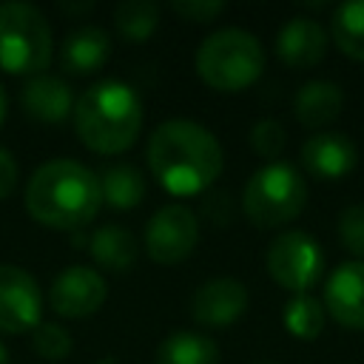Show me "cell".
<instances>
[{
    "label": "cell",
    "instance_id": "6da1fadb",
    "mask_svg": "<svg viewBox=\"0 0 364 364\" xmlns=\"http://www.w3.org/2000/svg\"><path fill=\"white\" fill-rule=\"evenodd\" d=\"M145 159L154 179L173 196L202 193L225 168V154L213 131L191 119L159 122L148 136Z\"/></svg>",
    "mask_w": 364,
    "mask_h": 364
},
{
    "label": "cell",
    "instance_id": "7a4b0ae2",
    "mask_svg": "<svg viewBox=\"0 0 364 364\" xmlns=\"http://www.w3.org/2000/svg\"><path fill=\"white\" fill-rule=\"evenodd\" d=\"M102 208L100 176L77 159H48L26 182V210L51 230H77Z\"/></svg>",
    "mask_w": 364,
    "mask_h": 364
},
{
    "label": "cell",
    "instance_id": "3957f363",
    "mask_svg": "<svg viewBox=\"0 0 364 364\" xmlns=\"http://www.w3.org/2000/svg\"><path fill=\"white\" fill-rule=\"evenodd\" d=\"M71 119L88 151L102 156L125 154L142 128V100L122 80H100L77 97Z\"/></svg>",
    "mask_w": 364,
    "mask_h": 364
},
{
    "label": "cell",
    "instance_id": "277c9868",
    "mask_svg": "<svg viewBox=\"0 0 364 364\" xmlns=\"http://www.w3.org/2000/svg\"><path fill=\"white\" fill-rule=\"evenodd\" d=\"M196 77L222 94L250 88L264 71V48L256 34L245 28H219L208 34L193 57Z\"/></svg>",
    "mask_w": 364,
    "mask_h": 364
},
{
    "label": "cell",
    "instance_id": "5b68a950",
    "mask_svg": "<svg viewBox=\"0 0 364 364\" xmlns=\"http://www.w3.org/2000/svg\"><path fill=\"white\" fill-rule=\"evenodd\" d=\"M54 37L46 14L23 0L0 3V68L14 77L46 74Z\"/></svg>",
    "mask_w": 364,
    "mask_h": 364
},
{
    "label": "cell",
    "instance_id": "8992f818",
    "mask_svg": "<svg viewBox=\"0 0 364 364\" xmlns=\"http://www.w3.org/2000/svg\"><path fill=\"white\" fill-rule=\"evenodd\" d=\"M307 205V182L287 162L262 165L242 191V210L256 228H282Z\"/></svg>",
    "mask_w": 364,
    "mask_h": 364
},
{
    "label": "cell",
    "instance_id": "52a82bcc",
    "mask_svg": "<svg viewBox=\"0 0 364 364\" xmlns=\"http://www.w3.org/2000/svg\"><path fill=\"white\" fill-rule=\"evenodd\" d=\"M264 267L279 287H284L296 296V293H307L313 284H318V279L324 273V253H321V245L310 233L284 230L267 245Z\"/></svg>",
    "mask_w": 364,
    "mask_h": 364
},
{
    "label": "cell",
    "instance_id": "ba28073f",
    "mask_svg": "<svg viewBox=\"0 0 364 364\" xmlns=\"http://www.w3.org/2000/svg\"><path fill=\"white\" fill-rule=\"evenodd\" d=\"M199 245V219L188 205H162L145 225V253L156 264H179Z\"/></svg>",
    "mask_w": 364,
    "mask_h": 364
},
{
    "label": "cell",
    "instance_id": "9c48e42d",
    "mask_svg": "<svg viewBox=\"0 0 364 364\" xmlns=\"http://www.w3.org/2000/svg\"><path fill=\"white\" fill-rule=\"evenodd\" d=\"M43 321V293L34 276L17 264H0V333L23 336Z\"/></svg>",
    "mask_w": 364,
    "mask_h": 364
},
{
    "label": "cell",
    "instance_id": "30bf717a",
    "mask_svg": "<svg viewBox=\"0 0 364 364\" xmlns=\"http://www.w3.org/2000/svg\"><path fill=\"white\" fill-rule=\"evenodd\" d=\"M108 299V282L88 264L63 267L48 287V307L60 318H88Z\"/></svg>",
    "mask_w": 364,
    "mask_h": 364
},
{
    "label": "cell",
    "instance_id": "8fae6325",
    "mask_svg": "<svg viewBox=\"0 0 364 364\" xmlns=\"http://www.w3.org/2000/svg\"><path fill=\"white\" fill-rule=\"evenodd\" d=\"M247 287L239 279L216 276L196 287L191 301V316L202 327H230L247 310Z\"/></svg>",
    "mask_w": 364,
    "mask_h": 364
},
{
    "label": "cell",
    "instance_id": "7c38bea8",
    "mask_svg": "<svg viewBox=\"0 0 364 364\" xmlns=\"http://www.w3.org/2000/svg\"><path fill=\"white\" fill-rule=\"evenodd\" d=\"M324 310L341 327L364 330V262L338 264L324 282Z\"/></svg>",
    "mask_w": 364,
    "mask_h": 364
},
{
    "label": "cell",
    "instance_id": "4fadbf2b",
    "mask_svg": "<svg viewBox=\"0 0 364 364\" xmlns=\"http://www.w3.org/2000/svg\"><path fill=\"white\" fill-rule=\"evenodd\" d=\"M301 165L318 179H341L355 168V142L341 131H318L301 145Z\"/></svg>",
    "mask_w": 364,
    "mask_h": 364
},
{
    "label": "cell",
    "instance_id": "5bb4252c",
    "mask_svg": "<svg viewBox=\"0 0 364 364\" xmlns=\"http://www.w3.org/2000/svg\"><path fill=\"white\" fill-rule=\"evenodd\" d=\"M327 54V31L313 17H290L276 34V57L287 68H313Z\"/></svg>",
    "mask_w": 364,
    "mask_h": 364
},
{
    "label": "cell",
    "instance_id": "9a60e30c",
    "mask_svg": "<svg viewBox=\"0 0 364 364\" xmlns=\"http://www.w3.org/2000/svg\"><path fill=\"white\" fill-rule=\"evenodd\" d=\"M74 91L63 77L54 74H37L31 77L20 91V105L34 122L57 125L65 122L74 114Z\"/></svg>",
    "mask_w": 364,
    "mask_h": 364
},
{
    "label": "cell",
    "instance_id": "2e32d148",
    "mask_svg": "<svg viewBox=\"0 0 364 364\" xmlns=\"http://www.w3.org/2000/svg\"><path fill=\"white\" fill-rule=\"evenodd\" d=\"M111 57V37L100 26H80L60 43V68L74 77L97 74Z\"/></svg>",
    "mask_w": 364,
    "mask_h": 364
},
{
    "label": "cell",
    "instance_id": "e0dca14e",
    "mask_svg": "<svg viewBox=\"0 0 364 364\" xmlns=\"http://www.w3.org/2000/svg\"><path fill=\"white\" fill-rule=\"evenodd\" d=\"M344 108V91L341 85L330 82V80H310L296 91L293 100V111L296 119L304 128H324L330 125Z\"/></svg>",
    "mask_w": 364,
    "mask_h": 364
},
{
    "label": "cell",
    "instance_id": "ac0fdd59",
    "mask_svg": "<svg viewBox=\"0 0 364 364\" xmlns=\"http://www.w3.org/2000/svg\"><path fill=\"white\" fill-rule=\"evenodd\" d=\"M88 253L100 267L111 273H125L136 262V239L122 225H102L91 233Z\"/></svg>",
    "mask_w": 364,
    "mask_h": 364
},
{
    "label": "cell",
    "instance_id": "d6986e66",
    "mask_svg": "<svg viewBox=\"0 0 364 364\" xmlns=\"http://www.w3.org/2000/svg\"><path fill=\"white\" fill-rule=\"evenodd\" d=\"M102 205L114 210H134L145 199V176L128 162H114L100 173Z\"/></svg>",
    "mask_w": 364,
    "mask_h": 364
},
{
    "label": "cell",
    "instance_id": "ffe728a7",
    "mask_svg": "<svg viewBox=\"0 0 364 364\" xmlns=\"http://www.w3.org/2000/svg\"><path fill=\"white\" fill-rule=\"evenodd\" d=\"M154 364H219V347L202 333L176 330L159 341Z\"/></svg>",
    "mask_w": 364,
    "mask_h": 364
},
{
    "label": "cell",
    "instance_id": "44dd1931",
    "mask_svg": "<svg viewBox=\"0 0 364 364\" xmlns=\"http://www.w3.org/2000/svg\"><path fill=\"white\" fill-rule=\"evenodd\" d=\"M333 43L341 54L364 63V0H347L333 11L330 20Z\"/></svg>",
    "mask_w": 364,
    "mask_h": 364
},
{
    "label": "cell",
    "instance_id": "7402d4cb",
    "mask_svg": "<svg viewBox=\"0 0 364 364\" xmlns=\"http://www.w3.org/2000/svg\"><path fill=\"white\" fill-rule=\"evenodd\" d=\"M282 318H284V327L290 336L296 338H316L321 330H324V321H327V310L324 304L310 296V293H296L287 299L284 310H282Z\"/></svg>",
    "mask_w": 364,
    "mask_h": 364
},
{
    "label": "cell",
    "instance_id": "603a6c76",
    "mask_svg": "<svg viewBox=\"0 0 364 364\" xmlns=\"http://www.w3.org/2000/svg\"><path fill=\"white\" fill-rule=\"evenodd\" d=\"M114 26L125 40L142 43L159 26V6L151 0H122L114 6Z\"/></svg>",
    "mask_w": 364,
    "mask_h": 364
},
{
    "label": "cell",
    "instance_id": "cb8c5ba5",
    "mask_svg": "<svg viewBox=\"0 0 364 364\" xmlns=\"http://www.w3.org/2000/svg\"><path fill=\"white\" fill-rule=\"evenodd\" d=\"M31 347L46 361H63L65 355H71L74 338H71V333L65 327H60L54 321H40L31 330Z\"/></svg>",
    "mask_w": 364,
    "mask_h": 364
},
{
    "label": "cell",
    "instance_id": "d4e9b609",
    "mask_svg": "<svg viewBox=\"0 0 364 364\" xmlns=\"http://www.w3.org/2000/svg\"><path fill=\"white\" fill-rule=\"evenodd\" d=\"M247 139H250V148L262 159H270V162H276L282 156L284 145H287V134H284L282 122H276V119H259L250 128V136Z\"/></svg>",
    "mask_w": 364,
    "mask_h": 364
},
{
    "label": "cell",
    "instance_id": "484cf974",
    "mask_svg": "<svg viewBox=\"0 0 364 364\" xmlns=\"http://www.w3.org/2000/svg\"><path fill=\"white\" fill-rule=\"evenodd\" d=\"M338 239L341 245L364 262V205H347L338 216Z\"/></svg>",
    "mask_w": 364,
    "mask_h": 364
},
{
    "label": "cell",
    "instance_id": "4316f807",
    "mask_svg": "<svg viewBox=\"0 0 364 364\" xmlns=\"http://www.w3.org/2000/svg\"><path fill=\"white\" fill-rule=\"evenodd\" d=\"M228 6L222 0H173L171 11L176 17H182L185 23H213Z\"/></svg>",
    "mask_w": 364,
    "mask_h": 364
},
{
    "label": "cell",
    "instance_id": "83f0119b",
    "mask_svg": "<svg viewBox=\"0 0 364 364\" xmlns=\"http://www.w3.org/2000/svg\"><path fill=\"white\" fill-rule=\"evenodd\" d=\"M17 179H20V168H17V159L9 148L0 145V199L11 196V191L17 188Z\"/></svg>",
    "mask_w": 364,
    "mask_h": 364
},
{
    "label": "cell",
    "instance_id": "f1b7e54d",
    "mask_svg": "<svg viewBox=\"0 0 364 364\" xmlns=\"http://www.w3.org/2000/svg\"><path fill=\"white\" fill-rule=\"evenodd\" d=\"M63 11L68 14H80V11H94V3H82V6H71V3H60Z\"/></svg>",
    "mask_w": 364,
    "mask_h": 364
},
{
    "label": "cell",
    "instance_id": "f546056e",
    "mask_svg": "<svg viewBox=\"0 0 364 364\" xmlns=\"http://www.w3.org/2000/svg\"><path fill=\"white\" fill-rule=\"evenodd\" d=\"M6 114H9V100H6V88L0 85V131L6 125Z\"/></svg>",
    "mask_w": 364,
    "mask_h": 364
},
{
    "label": "cell",
    "instance_id": "4dcf8cb0",
    "mask_svg": "<svg viewBox=\"0 0 364 364\" xmlns=\"http://www.w3.org/2000/svg\"><path fill=\"white\" fill-rule=\"evenodd\" d=\"M0 364H11V355H9V347L0 341Z\"/></svg>",
    "mask_w": 364,
    "mask_h": 364
}]
</instances>
